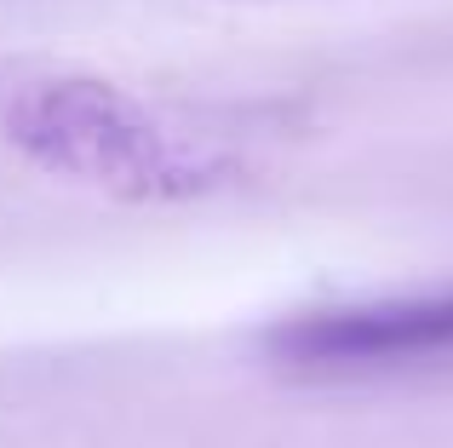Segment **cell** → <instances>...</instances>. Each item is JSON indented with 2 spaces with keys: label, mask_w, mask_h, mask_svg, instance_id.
I'll list each match as a JSON object with an SVG mask.
<instances>
[{
  "label": "cell",
  "mask_w": 453,
  "mask_h": 448,
  "mask_svg": "<svg viewBox=\"0 0 453 448\" xmlns=\"http://www.w3.org/2000/svg\"><path fill=\"white\" fill-rule=\"evenodd\" d=\"M265 345L288 368H321V374L436 362V357H453V288L299 311L270 328Z\"/></svg>",
  "instance_id": "cell-2"
},
{
  "label": "cell",
  "mask_w": 453,
  "mask_h": 448,
  "mask_svg": "<svg viewBox=\"0 0 453 448\" xmlns=\"http://www.w3.org/2000/svg\"><path fill=\"white\" fill-rule=\"evenodd\" d=\"M18 138L41 161L92 173V179H133L144 190H155V184H196L201 173H212V161L189 138L150 127V115L138 104L98 92V87L35 92L18 115Z\"/></svg>",
  "instance_id": "cell-1"
}]
</instances>
